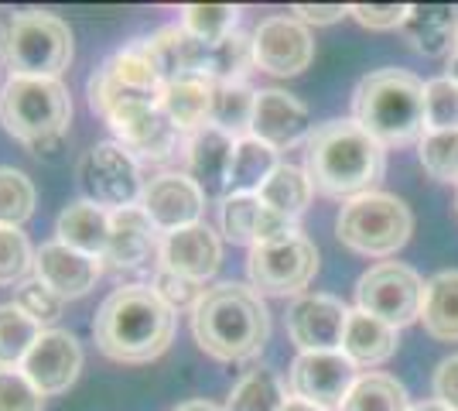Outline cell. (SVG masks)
<instances>
[{
	"label": "cell",
	"instance_id": "4",
	"mask_svg": "<svg viewBox=\"0 0 458 411\" xmlns=\"http://www.w3.org/2000/svg\"><path fill=\"white\" fill-rule=\"evenodd\" d=\"M352 120L383 148H401L428 134L424 82L407 69L366 73L352 90Z\"/></svg>",
	"mask_w": 458,
	"mask_h": 411
},
{
	"label": "cell",
	"instance_id": "50",
	"mask_svg": "<svg viewBox=\"0 0 458 411\" xmlns=\"http://www.w3.org/2000/svg\"><path fill=\"white\" fill-rule=\"evenodd\" d=\"M411 411H448L438 401H420V405H411Z\"/></svg>",
	"mask_w": 458,
	"mask_h": 411
},
{
	"label": "cell",
	"instance_id": "45",
	"mask_svg": "<svg viewBox=\"0 0 458 411\" xmlns=\"http://www.w3.org/2000/svg\"><path fill=\"white\" fill-rule=\"evenodd\" d=\"M411 4H352L349 14L360 21L369 31H390V28H403L411 18Z\"/></svg>",
	"mask_w": 458,
	"mask_h": 411
},
{
	"label": "cell",
	"instance_id": "23",
	"mask_svg": "<svg viewBox=\"0 0 458 411\" xmlns=\"http://www.w3.org/2000/svg\"><path fill=\"white\" fill-rule=\"evenodd\" d=\"M219 223L229 244H243L250 251L298 230L291 219L267 210L260 196H226L219 206Z\"/></svg>",
	"mask_w": 458,
	"mask_h": 411
},
{
	"label": "cell",
	"instance_id": "21",
	"mask_svg": "<svg viewBox=\"0 0 458 411\" xmlns=\"http://www.w3.org/2000/svg\"><path fill=\"white\" fill-rule=\"evenodd\" d=\"M161 251V240H157V230L148 219V213L140 206H131V210H116L114 213V234H110V244L99 257L103 271H140L148 268V261H154Z\"/></svg>",
	"mask_w": 458,
	"mask_h": 411
},
{
	"label": "cell",
	"instance_id": "35",
	"mask_svg": "<svg viewBox=\"0 0 458 411\" xmlns=\"http://www.w3.org/2000/svg\"><path fill=\"white\" fill-rule=\"evenodd\" d=\"M41 333L45 330L14 302L0 305V371H18Z\"/></svg>",
	"mask_w": 458,
	"mask_h": 411
},
{
	"label": "cell",
	"instance_id": "46",
	"mask_svg": "<svg viewBox=\"0 0 458 411\" xmlns=\"http://www.w3.org/2000/svg\"><path fill=\"white\" fill-rule=\"evenodd\" d=\"M435 401L448 411H458V353L445 356L435 371Z\"/></svg>",
	"mask_w": 458,
	"mask_h": 411
},
{
	"label": "cell",
	"instance_id": "30",
	"mask_svg": "<svg viewBox=\"0 0 458 411\" xmlns=\"http://www.w3.org/2000/svg\"><path fill=\"white\" fill-rule=\"evenodd\" d=\"M277 165H281V161H277V151H274L270 144L257 141V137L236 141L226 196H257V193L264 189V182L274 176Z\"/></svg>",
	"mask_w": 458,
	"mask_h": 411
},
{
	"label": "cell",
	"instance_id": "38",
	"mask_svg": "<svg viewBox=\"0 0 458 411\" xmlns=\"http://www.w3.org/2000/svg\"><path fill=\"white\" fill-rule=\"evenodd\" d=\"M424 127L428 134H458V82L448 76L424 82Z\"/></svg>",
	"mask_w": 458,
	"mask_h": 411
},
{
	"label": "cell",
	"instance_id": "22",
	"mask_svg": "<svg viewBox=\"0 0 458 411\" xmlns=\"http://www.w3.org/2000/svg\"><path fill=\"white\" fill-rule=\"evenodd\" d=\"M99 274H103V264L96 257L79 254V251L58 244V240H48L35 251V281L48 285L58 298L89 295Z\"/></svg>",
	"mask_w": 458,
	"mask_h": 411
},
{
	"label": "cell",
	"instance_id": "32",
	"mask_svg": "<svg viewBox=\"0 0 458 411\" xmlns=\"http://www.w3.org/2000/svg\"><path fill=\"white\" fill-rule=\"evenodd\" d=\"M311 193H315V185H311V178H308L305 168L284 165V161H281L257 196H260V202H264L267 210H274L277 216H284V219L294 223V219L308 210Z\"/></svg>",
	"mask_w": 458,
	"mask_h": 411
},
{
	"label": "cell",
	"instance_id": "47",
	"mask_svg": "<svg viewBox=\"0 0 458 411\" xmlns=\"http://www.w3.org/2000/svg\"><path fill=\"white\" fill-rule=\"evenodd\" d=\"M349 14V7L343 4H294L291 18H298L301 24H335Z\"/></svg>",
	"mask_w": 458,
	"mask_h": 411
},
{
	"label": "cell",
	"instance_id": "13",
	"mask_svg": "<svg viewBox=\"0 0 458 411\" xmlns=\"http://www.w3.org/2000/svg\"><path fill=\"white\" fill-rule=\"evenodd\" d=\"M349 309L335 295L305 292L287 309V333L298 353H335L343 350Z\"/></svg>",
	"mask_w": 458,
	"mask_h": 411
},
{
	"label": "cell",
	"instance_id": "1",
	"mask_svg": "<svg viewBox=\"0 0 458 411\" xmlns=\"http://www.w3.org/2000/svg\"><path fill=\"white\" fill-rule=\"evenodd\" d=\"M93 339L116 364H151L172 347L174 313L151 285H120L96 309Z\"/></svg>",
	"mask_w": 458,
	"mask_h": 411
},
{
	"label": "cell",
	"instance_id": "2",
	"mask_svg": "<svg viewBox=\"0 0 458 411\" xmlns=\"http://www.w3.org/2000/svg\"><path fill=\"white\" fill-rule=\"evenodd\" d=\"M305 172L322 196L349 202L373 193L386 172V148L356 120H325L308 137Z\"/></svg>",
	"mask_w": 458,
	"mask_h": 411
},
{
	"label": "cell",
	"instance_id": "51",
	"mask_svg": "<svg viewBox=\"0 0 458 411\" xmlns=\"http://www.w3.org/2000/svg\"><path fill=\"white\" fill-rule=\"evenodd\" d=\"M448 79H455V82H458V52L448 59Z\"/></svg>",
	"mask_w": 458,
	"mask_h": 411
},
{
	"label": "cell",
	"instance_id": "27",
	"mask_svg": "<svg viewBox=\"0 0 458 411\" xmlns=\"http://www.w3.org/2000/svg\"><path fill=\"white\" fill-rule=\"evenodd\" d=\"M403 35H407V41L418 48L420 56H428V59L448 56L458 39V11L448 7V4H424V7H414L407 24H403Z\"/></svg>",
	"mask_w": 458,
	"mask_h": 411
},
{
	"label": "cell",
	"instance_id": "33",
	"mask_svg": "<svg viewBox=\"0 0 458 411\" xmlns=\"http://www.w3.org/2000/svg\"><path fill=\"white\" fill-rule=\"evenodd\" d=\"M339 411H411L407 388L390 373H360Z\"/></svg>",
	"mask_w": 458,
	"mask_h": 411
},
{
	"label": "cell",
	"instance_id": "28",
	"mask_svg": "<svg viewBox=\"0 0 458 411\" xmlns=\"http://www.w3.org/2000/svg\"><path fill=\"white\" fill-rule=\"evenodd\" d=\"M424 333L438 343H458V271H441L424 285Z\"/></svg>",
	"mask_w": 458,
	"mask_h": 411
},
{
	"label": "cell",
	"instance_id": "6",
	"mask_svg": "<svg viewBox=\"0 0 458 411\" xmlns=\"http://www.w3.org/2000/svg\"><path fill=\"white\" fill-rule=\"evenodd\" d=\"M72 31L48 11H18L0 31V59L11 76L58 79L72 62Z\"/></svg>",
	"mask_w": 458,
	"mask_h": 411
},
{
	"label": "cell",
	"instance_id": "9",
	"mask_svg": "<svg viewBox=\"0 0 458 411\" xmlns=\"http://www.w3.org/2000/svg\"><path fill=\"white\" fill-rule=\"evenodd\" d=\"M79 185L89 202L116 213L140 206L148 182L140 178V161L127 148H120L116 141H99L79 161Z\"/></svg>",
	"mask_w": 458,
	"mask_h": 411
},
{
	"label": "cell",
	"instance_id": "7",
	"mask_svg": "<svg viewBox=\"0 0 458 411\" xmlns=\"http://www.w3.org/2000/svg\"><path fill=\"white\" fill-rule=\"evenodd\" d=\"M414 234V213L407 202L390 193H366V196L349 199L339 219H335V236L349 251L363 257H390L397 254Z\"/></svg>",
	"mask_w": 458,
	"mask_h": 411
},
{
	"label": "cell",
	"instance_id": "16",
	"mask_svg": "<svg viewBox=\"0 0 458 411\" xmlns=\"http://www.w3.org/2000/svg\"><path fill=\"white\" fill-rule=\"evenodd\" d=\"M21 371L45 398L69 391L82 371V347H79L76 336L65 333V330H45L38 336V343L28 350Z\"/></svg>",
	"mask_w": 458,
	"mask_h": 411
},
{
	"label": "cell",
	"instance_id": "17",
	"mask_svg": "<svg viewBox=\"0 0 458 411\" xmlns=\"http://www.w3.org/2000/svg\"><path fill=\"white\" fill-rule=\"evenodd\" d=\"M315 131L308 107L298 97H291L284 90H260L257 107H253V127L250 137L270 144L277 155L287 148L308 144V137Z\"/></svg>",
	"mask_w": 458,
	"mask_h": 411
},
{
	"label": "cell",
	"instance_id": "3",
	"mask_svg": "<svg viewBox=\"0 0 458 411\" xmlns=\"http://www.w3.org/2000/svg\"><path fill=\"white\" fill-rule=\"evenodd\" d=\"M191 336L199 350L212 360L240 364L253 360L267 347L270 313L260 292L240 281H219L206 288L202 302L191 313Z\"/></svg>",
	"mask_w": 458,
	"mask_h": 411
},
{
	"label": "cell",
	"instance_id": "11",
	"mask_svg": "<svg viewBox=\"0 0 458 411\" xmlns=\"http://www.w3.org/2000/svg\"><path fill=\"white\" fill-rule=\"evenodd\" d=\"M424 285L414 268L401 261H383L356 281V309L390 322L394 330H403L420 319L424 309Z\"/></svg>",
	"mask_w": 458,
	"mask_h": 411
},
{
	"label": "cell",
	"instance_id": "19",
	"mask_svg": "<svg viewBox=\"0 0 458 411\" xmlns=\"http://www.w3.org/2000/svg\"><path fill=\"white\" fill-rule=\"evenodd\" d=\"M110 131H114L116 144L127 148L137 161H165L178 151L182 144V131L172 124V117L157 107H134V110H123L110 120Z\"/></svg>",
	"mask_w": 458,
	"mask_h": 411
},
{
	"label": "cell",
	"instance_id": "36",
	"mask_svg": "<svg viewBox=\"0 0 458 411\" xmlns=\"http://www.w3.org/2000/svg\"><path fill=\"white\" fill-rule=\"evenodd\" d=\"M287 405L284 381L274 371H250L229 394L223 411H281Z\"/></svg>",
	"mask_w": 458,
	"mask_h": 411
},
{
	"label": "cell",
	"instance_id": "44",
	"mask_svg": "<svg viewBox=\"0 0 458 411\" xmlns=\"http://www.w3.org/2000/svg\"><path fill=\"white\" fill-rule=\"evenodd\" d=\"M45 394L24 377V371H0V411H41Z\"/></svg>",
	"mask_w": 458,
	"mask_h": 411
},
{
	"label": "cell",
	"instance_id": "41",
	"mask_svg": "<svg viewBox=\"0 0 458 411\" xmlns=\"http://www.w3.org/2000/svg\"><path fill=\"white\" fill-rule=\"evenodd\" d=\"M151 288L157 292V298H161L174 315L178 313L191 315L195 313V305L202 302V295H206V285H202V281H191V278H182V274L165 271V268H154Z\"/></svg>",
	"mask_w": 458,
	"mask_h": 411
},
{
	"label": "cell",
	"instance_id": "24",
	"mask_svg": "<svg viewBox=\"0 0 458 411\" xmlns=\"http://www.w3.org/2000/svg\"><path fill=\"white\" fill-rule=\"evenodd\" d=\"M185 151H189V176L195 178V185L206 193V199H219L223 202L226 199L236 141L229 134H223L219 127L206 124L195 134H189Z\"/></svg>",
	"mask_w": 458,
	"mask_h": 411
},
{
	"label": "cell",
	"instance_id": "14",
	"mask_svg": "<svg viewBox=\"0 0 458 411\" xmlns=\"http://www.w3.org/2000/svg\"><path fill=\"white\" fill-rule=\"evenodd\" d=\"M253 59H257V69H264L270 76H298L315 59V39L308 24H301L298 18L274 14L260 21V28L253 31Z\"/></svg>",
	"mask_w": 458,
	"mask_h": 411
},
{
	"label": "cell",
	"instance_id": "34",
	"mask_svg": "<svg viewBox=\"0 0 458 411\" xmlns=\"http://www.w3.org/2000/svg\"><path fill=\"white\" fill-rule=\"evenodd\" d=\"M253 69H257L253 35L233 31L223 41H209V62H206V79L209 82H247Z\"/></svg>",
	"mask_w": 458,
	"mask_h": 411
},
{
	"label": "cell",
	"instance_id": "29",
	"mask_svg": "<svg viewBox=\"0 0 458 411\" xmlns=\"http://www.w3.org/2000/svg\"><path fill=\"white\" fill-rule=\"evenodd\" d=\"M161 110L172 117L182 134H195L209 124L212 110V82L209 79H178L168 82L161 93Z\"/></svg>",
	"mask_w": 458,
	"mask_h": 411
},
{
	"label": "cell",
	"instance_id": "42",
	"mask_svg": "<svg viewBox=\"0 0 458 411\" xmlns=\"http://www.w3.org/2000/svg\"><path fill=\"white\" fill-rule=\"evenodd\" d=\"M424 172L438 182H458V134H424L418 144Z\"/></svg>",
	"mask_w": 458,
	"mask_h": 411
},
{
	"label": "cell",
	"instance_id": "5",
	"mask_svg": "<svg viewBox=\"0 0 458 411\" xmlns=\"http://www.w3.org/2000/svg\"><path fill=\"white\" fill-rule=\"evenodd\" d=\"M72 97L62 79L11 76L0 90V124L31 155H52L65 141Z\"/></svg>",
	"mask_w": 458,
	"mask_h": 411
},
{
	"label": "cell",
	"instance_id": "48",
	"mask_svg": "<svg viewBox=\"0 0 458 411\" xmlns=\"http://www.w3.org/2000/svg\"><path fill=\"white\" fill-rule=\"evenodd\" d=\"M172 411H223L219 405H212V401H185V405H178Z\"/></svg>",
	"mask_w": 458,
	"mask_h": 411
},
{
	"label": "cell",
	"instance_id": "40",
	"mask_svg": "<svg viewBox=\"0 0 458 411\" xmlns=\"http://www.w3.org/2000/svg\"><path fill=\"white\" fill-rule=\"evenodd\" d=\"M35 274V251L21 227H0V288Z\"/></svg>",
	"mask_w": 458,
	"mask_h": 411
},
{
	"label": "cell",
	"instance_id": "49",
	"mask_svg": "<svg viewBox=\"0 0 458 411\" xmlns=\"http://www.w3.org/2000/svg\"><path fill=\"white\" fill-rule=\"evenodd\" d=\"M281 411H325V408H318V405H308V401H301V398H287V405Z\"/></svg>",
	"mask_w": 458,
	"mask_h": 411
},
{
	"label": "cell",
	"instance_id": "25",
	"mask_svg": "<svg viewBox=\"0 0 458 411\" xmlns=\"http://www.w3.org/2000/svg\"><path fill=\"white\" fill-rule=\"evenodd\" d=\"M110 234H114V213L89 202V199H79V202L65 206L58 213L55 240L79 251V254L99 261L103 251H106V244H110Z\"/></svg>",
	"mask_w": 458,
	"mask_h": 411
},
{
	"label": "cell",
	"instance_id": "15",
	"mask_svg": "<svg viewBox=\"0 0 458 411\" xmlns=\"http://www.w3.org/2000/svg\"><path fill=\"white\" fill-rule=\"evenodd\" d=\"M140 210L148 213V219L154 223V230L165 236V234H174V230H185V227L202 223L206 193L195 185L191 176L165 172V176H154L151 182L144 185Z\"/></svg>",
	"mask_w": 458,
	"mask_h": 411
},
{
	"label": "cell",
	"instance_id": "18",
	"mask_svg": "<svg viewBox=\"0 0 458 411\" xmlns=\"http://www.w3.org/2000/svg\"><path fill=\"white\" fill-rule=\"evenodd\" d=\"M140 56L151 62L157 79L168 86L178 79H206V62H209V41H199L189 35L182 24H165L151 39L137 41Z\"/></svg>",
	"mask_w": 458,
	"mask_h": 411
},
{
	"label": "cell",
	"instance_id": "52",
	"mask_svg": "<svg viewBox=\"0 0 458 411\" xmlns=\"http://www.w3.org/2000/svg\"><path fill=\"white\" fill-rule=\"evenodd\" d=\"M455 48H458V39H455Z\"/></svg>",
	"mask_w": 458,
	"mask_h": 411
},
{
	"label": "cell",
	"instance_id": "26",
	"mask_svg": "<svg viewBox=\"0 0 458 411\" xmlns=\"http://www.w3.org/2000/svg\"><path fill=\"white\" fill-rule=\"evenodd\" d=\"M397 343H401V336H397V330L390 322H383V319L363 313V309H352L349 313L345 336H343V353L360 371L386 364L397 353Z\"/></svg>",
	"mask_w": 458,
	"mask_h": 411
},
{
	"label": "cell",
	"instance_id": "10",
	"mask_svg": "<svg viewBox=\"0 0 458 411\" xmlns=\"http://www.w3.org/2000/svg\"><path fill=\"white\" fill-rule=\"evenodd\" d=\"M247 274L260 295H305L311 278L318 274V251L305 234L294 230L253 247L247 257Z\"/></svg>",
	"mask_w": 458,
	"mask_h": 411
},
{
	"label": "cell",
	"instance_id": "20",
	"mask_svg": "<svg viewBox=\"0 0 458 411\" xmlns=\"http://www.w3.org/2000/svg\"><path fill=\"white\" fill-rule=\"evenodd\" d=\"M223 264V240L209 223H195L185 230L161 236V251H157V268L174 271L191 281H209Z\"/></svg>",
	"mask_w": 458,
	"mask_h": 411
},
{
	"label": "cell",
	"instance_id": "8",
	"mask_svg": "<svg viewBox=\"0 0 458 411\" xmlns=\"http://www.w3.org/2000/svg\"><path fill=\"white\" fill-rule=\"evenodd\" d=\"M165 93V82L157 79L151 62L140 56V48L131 45L103 62L89 76V107L93 114L110 120L134 107H157Z\"/></svg>",
	"mask_w": 458,
	"mask_h": 411
},
{
	"label": "cell",
	"instance_id": "43",
	"mask_svg": "<svg viewBox=\"0 0 458 411\" xmlns=\"http://www.w3.org/2000/svg\"><path fill=\"white\" fill-rule=\"evenodd\" d=\"M14 305L24 309V313L31 315L35 322H38L41 330L45 326H52L58 315H62V305H65V298H58L48 285H41V281H21L18 295H14Z\"/></svg>",
	"mask_w": 458,
	"mask_h": 411
},
{
	"label": "cell",
	"instance_id": "12",
	"mask_svg": "<svg viewBox=\"0 0 458 411\" xmlns=\"http://www.w3.org/2000/svg\"><path fill=\"white\" fill-rule=\"evenodd\" d=\"M356 381H360V367L343 350L298 353L291 360V371H287L291 398H301V401L318 405L325 411L343 408V401L349 398Z\"/></svg>",
	"mask_w": 458,
	"mask_h": 411
},
{
	"label": "cell",
	"instance_id": "39",
	"mask_svg": "<svg viewBox=\"0 0 458 411\" xmlns=\"http://www.w3.org/2000/svg\"><path fill=\"white\" fill-rule=\"evenodd\" d=\"M35 213V182L18 168H0V227H21Z\"/></svg>",
	"mask_w": 458,
	"mask_h": 411
},
{
	"label": "cell",
	"instance_id": "37",
	"mask_svg": "<svg viewBox=\"0 0 458 411\" xmlns=\"http://www.w3.org/2000/svg\"><path fill=\"white\" fill-rule=\"evenodd\" d=\"M240 14L243 11L233 4H185L178 11V24L199 41H223L233 31H240Z\"/></svg>",
	"mask_w": 458,
	"mask_h": 411
},
{
	"label": "cell",
	"instance_id": "31",
	"mask_svg": "<svg viewBox=\"0 0 458 411\" xmlns=\"http://www.w3.org/2000/svg\"><path fill=\"white\" fill-rule=\"evenodd\" d=\"M253 107H257V90H250V82H212L209 124L233 141L250 137Z\"/></svg>",
	"mask_w": 458,
	"mask_h": 411
}]
</instances>
